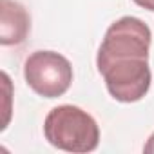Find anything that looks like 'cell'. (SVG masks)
I'll list each match as a JSON object with an SVG mask.
<instances>
[{"label": "cell", "instance_id": "obj_4", "mask_svg": "<svg viewBox=\"0 0 154 154\" xmlns=\"http://www.w3.org/2000/svg\"><path fill=\"white\" fill-rule=\"evenodd\" d=\"M109 94L122 103L140 102L150 89L152 72L149 58H122L98 69Z\"/></svg>", "mask_w": 154, "mask_h": 154}, {"label": "cell", "instance_id": "obj_8", "mask_svg": "<svg viewBox=\"0 0 154 154\" xmlns=\"http://www.w3.org/2000/svg\"><path fill=\"white\" fill-rule=\"evenodd\" d=\"M143 152H147V154H154V132L149 136V140H147V143H145V147H143Z\"/></svg>", "mask_w": 154, "mask_h": 154}, {"label": "cell", "instance_id": "obj_1", "mask_svg": "<svg viewBox=\"0 0 154 154\" xmlns=\"http://www.w3.org/2000/svg\"><path fill=\"white\" fill-rule=\"evenodd\" d=\"M45 140L65 152H93L100 143L96 120L76 105H58L49 111L44 122Z\"/></svg>", "mask_w": 154, "mask_h": 154}, {"label": "cell", "instance_id": "obj_5", "mask_svg": "<svg viewBox=\"0 0 154 154\" xmlns=\"http://www.w3.org/2000/svg\"><path fill=\"white\" fill-rule=\"evenodd\" d=\"M31 29V18L17 0H0V44L18 45Z\"/></svg>", "mask_w": 154, "mask_h": 154}, {"label": "cell", "instance_id": "obj_6", "mask_svg": "<svg viewBox=\"0 0 154 154\" xmlns=\"http://www.w3.org/2000/svg\"><path fill=\"white\" fill-rule=\"evenodd\" d=\"M0 78H2V91H4V122H2V131L8 127V123H9V116H11V105H9V102H11V80H9V76H8V72H2L0 74Z\"/></svg>", "mask_w": 154, "mask_h": 154}, {"label": "cell", "instance_id": "obj_3", "mask_svg": "<svg viewBox=\"0 0 154 154\" xmlns=\"http://www.w3.org/2000/svg\"><path fill=\"white\" fill-rule=\"evenodd\" d=\"M24 78L38 96L58 98L72 84V65L56 51H35L24 63Z\"/></svg>", "mask_w": 154, "mask_h": 154}, {"label": "cell", "instance_id": "obj_2", "mask_svg": "<svg viewBox=\"0 0 154 154\" xmlns=\"http://www.w3.org/2000/svg\"><path fill=\"white\" fill-rule=\"evenodd\" d=\"M152 33L149 26L136 17H122L109 26L100 44L96 67L122 58H149Z\"/></svg>", "mask_w": 154, "mask_h": 154}, {"label": "cell", "instance_id": "obj_7", "mask_svg": "<svg viewBox=\"0 0 154 154\" xmlns=\"http://www.w3.org/2000/svg\"><path fill=\"white\" fill-rule=\"evenodd\" d=\"M132 2L147 11H154V0H132Z\"/></svg>", "mask_w": 154, "mask_h": 154}]
</instances>
